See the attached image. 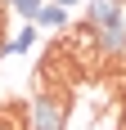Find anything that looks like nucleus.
<instances>
[{
  "instance_id": "obj_9",
  "label": "nucleus",
  "mask_w": 126,
  "mask_h": 130,
  "mask_svg": "<svg viewBox=\"0 0 126 130\" xmlns=\"http://www.w3.org/2000/svg\"><path fill=\"white\" fill-rule=\"evenodd\" d=\"M5 5H9V0H5Z\"/></svg>"
},
{
  "instance_id": "obj_1",
  "label": "nucleus",
  "mask_w": 126,
  "mask_h": 130,
  "mask_svg": "<svg viewBox=\"0 0 126 130\" xmlns=\"http://www.w3.org/2000/svg\"><path fill=\"white\" fill-rule=\"evenodd\" d=\"M27 108H32V130H68V94L63 90H41Z\"/></svg>"
},
{
  "instance_id": "obj_2",
  "label": "nucleus",
  "mask_w": 126,
  "mask_h": 130,
  "mask_svg": "<svg viewBox=\"0 0 126 130\" xmlns=\"http://www.w3.org/2000/svg\"><path fill=\"white\" fill-rule=\"evenodd\" d=\"M41 81H45V90H72V81H77V58L68 54V45H54L45 58H41Z\"/></svg>"
},
{
  "instance_id": "obj_4",
  "label": "nucleus",
  "mask_w": 126,
  "mask_h": 130,
  "mask_svg": "<svg viewBox=\"0 0 126 130\" xmlns=\"http://www.w3.org/2000/svg\"><path fill=\"white\" fill-rule=\"evenodd\" d=\"M0 130H32V108L0 103Z\"/></svg>"
},
{
  "instance_id": "obj_8",
  "label": "nucleus",
  "mask_w": 126,
  "mask_h": 130,
  "mask_svg": "<svg viewBox=\"0 0 126 130\" xmlns=\"http://www.w3.org/2000/svg\"><path fill=\"white\" fill-rule=\"evenodd\" d=\"M54 5H68V9H72V5H77V0H54Z\"/></svg>"
},
{
  "instance_id": "obj_5",
  "label": "nucleus",
  "mask_w": 126,
  "mask_h": 130,
  "mask_svg": "<svg viewBox=\"0 0 126 130\" xmlns=\"http://www.w3.org/2000/svg\"><path fill=\"white\" fill-rule=\"evenodd\" d=\"M41 27H50V31H63L68 27V5H54V0H45V9H41V18H36Z\"/></svg>"
},
{
  "instance_id": "obj_7",
  "label": "nucleus",
  "mask_w": 126,
  "mask_h": 130,
  "mask_svg": "<svg viewBox=\"0 0 126 130\" xmlns=\"http://www.w3.org/2000/svg\"><path fill=\"white\" fill-rule=\"evenodd\" d=\"M9 5H14V13H18V18H27V23H36L41 9H45V0H9Z\"/></svg>"
},
{
  "instance_id": "obj_10",
  "label": "nucleus",
  "mask_w": 126,
  "mask_h": 130,
  "mask_svg": "<svg viewBox=\"0 0 126 130\" xmlns=\"http://www.w3.org/2000/svg\"><path fill=\"white\" fill-rule=\"evenodd\" d=\"M122 58H126V54H122Z\"/></svg>"
},
{
  "instance_id": "obj_3",
  "label": "nucleus",
  "mask_w": 126,
  "mask_h": 130,
  "mask_svg": "<svg viewBox=\"0 0 126 130\" xmlns=\"http://www.w3.org/2000/svg\"><path fill=\"white\" fill-rule=\"evenodd\" d=\"M63 45H68L72 58H90V54H99V27L95 23H77L72 31L63 36Z\"/></svg>"
},
{
  "instance_id": "obj_6",
  "label": "nucleus",
  "mask_w": 126,
  "mask_h": 130,
  "mask_svg": "<svg viewBox=\"0 0 126 130\" xmlns=\"http://www.w3.org/2000/svg\"><path fill=\"white\" fill-rule=\"evenodd\" d=\"M32 45H36V23H27L23 31L9 40V54H32Z\"/></svg>"
}]
</instances>
